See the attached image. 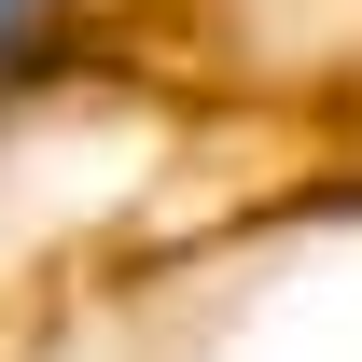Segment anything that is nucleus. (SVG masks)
Wrapping results in <instances>:
<instances>
[{"label": "nucleus", "instance_id": "obj_1", "mask_svg": "<svg viewBox=\"0 0 362 362\" xmlns=\"http://www.w3.org/2000/svg\"><path fill=\"white\" fill-rule=\"evenodd\" d=\"M28 14H42V0H0V56H14V28H28Z\"/></svg>", "mask_w": 362, "mask_h": 362}]
</instances>
